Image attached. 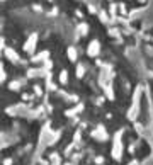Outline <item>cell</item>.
Segmentation results:
<instances>
[{"label":"cell","instance_id":"6da1fadb","mask_svg":"<svg viewBox=\"0 0 153 165\" xmlns=\"http://www.w3.org/2000/svg\"><path fill=\"white\" fill-rule=\"evenodd\" d=\"M99 41H92L90 43V48H89V55L90 56H94V55H97V51H99Z\"/></svg>","mask_w":153,"mask_h":165},{"label":"cell","instance_id":"7a4b0ae2","mask_svg":"<svg viewBox=\"0 0 153 165\" xmlns=\"http://www.w3.org/2000/svg\"><path fill=\"white\" fill-rule=\"evenodd\" d=\"M68 56H70V60H72V61H75V60H77V51H75V48H68Z\"/></svg>","mask_w":153,"mask_h":165},{"label":"cell","instance_id":"3957f363","mask_svg":"<svg viewBox=\"0 0 153 165\" xmlns=\"http://www.w3.org/2000/svg\"><path fill=\"white\" fill-rule=\"evenodd\" d=\"M60 80H61V83L66 82V72H61V77H60Z\"/></svg>","mask_w":153,"mask_h":165},{"label":"cell","instance_id":"277c9868","mask_svg":"<svg viewBox=\"0 0 153 165\" xmlns=\"http://www.w3.org/2000/svg\"><path fill=\"white\" fill-rule=\"evenodd\" d=\"M77 75H78V77H82V75H83V66H78V73H77Z\"/></svg>","mask_w":153,"mask_h":165}]
</instances>
